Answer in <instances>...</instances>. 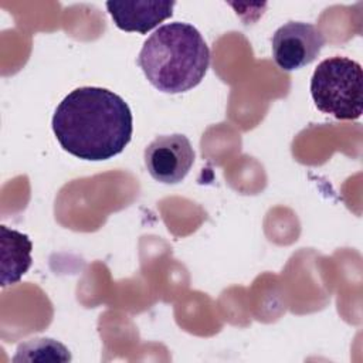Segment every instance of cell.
<instances>
[{"instance_id": "7", "label": "cell", "mask_w": 363, "mask_h": 363, "mask_svg": "<svg viewBox=\"0 0 363 363\" xmlns=\"http://www.w3.org/2000/svg\"><path fill=\"white\" fill-rule=\"evenodd\" d=\"M1 286L17 284L31 267L33 244L30 238L6 225L0 227Z\"/></svg>"}, {"instance_id": "2", "label": "cell", "mask_w": 363, "mask_h": 363, "mask_svg": "<svg viewBox=\"0 0 363 363\" xmlns=\"http://www.w3.org/2000/svg\"><path fill=\"white\" fill-rule=\"evenodd\" d=\"M138 64L156 89L180 94L201 82L210 65V50L196 27L176 21L150 34Z\"/></svg>"}, {"instance_id": "6", "label": "cell", "mask_w": 363, "mask_h": 363, "mask_svg": "<svg viewBox=\"0 0 363 363\" xmlns=\"http://www.w3.org/2000/svg\"><path fill=\"white\" fill-rule=\"evenodd\" d=\"M174 1H106L115 26L123 31L146 34L173 14Z\"/></svg>"}, {"instance_id": "5", "label": "cell", "mask_w": 363, "mask_h": 363, "mask_svg": "<svg viewBox=\"0 0 363 363\" xmlns=\"http://www.w3.org/2000/svg\"><path fill=\"white\" fill-rule=\"evenodd\" d=\"M145 166L149 174L160 183L182 182L194 163V150L182 133L156 136L145 149Z\"/></svg>"}, {"instance_id": "4", "label": "cell", "mask_w": 363, "mask_h": 363, "mask_svg": "<svg viewBox=\"0 0 363 363\" xmlns=\"http://www.w3.org/2000/svg\"><path fill=\"white\" fill-rule=\"evenodd\" d=\"M323 45L325 35L316 26L288 21L272 35V57L281 69L289 72L313 62Z\"/></svg>"}, {"instance_id": "3", "label": "cell", "mask_w": 363, "mask_h": 363, "mask_svg": "<svg viewBox=\"0 0 363 363\" xmlns=\"http://www.w3.org/2000/svg\"><path fill=\"white\" fill-rule=\"evenodd\" d=\"M316 108L340 121L360 118L363 112L362 65L346 57H330L318 64L311 79Z\"/></svg>"}, {"instance_id": "1", "label": "cell", "mask_w": 363, "mask_h": 363, "mask_svg": "<svg viewBox=\"0 0 363 363\" xmlns=\"http://www.w3.org/2000/svg\"><path fill=\"white\" fill-rule=\"evenodd\" d=\"M52 130L64 150L82 160L99 162L123 152L132 138L133 118L118 94L81 86L58 104Z\"/></svg>"}]
</instances>
